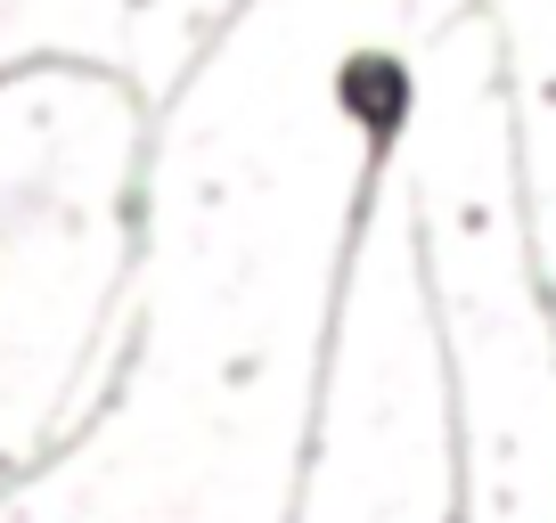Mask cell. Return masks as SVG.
Listing matches in <instances>:
<instances>
[{
	"label": "cell",
	"instance_id": "cell-1",
	"mask_svg": "<svg viewBox=\"0 0 556 523\" xmlns=\"http://www.w3.org/2000/svg\"><path fill=\"white\" fill-rule=\"evenodd\" d=\"M442 384H451V515L442 523H467V409H458V368H451V344H442Z\"/></svg>",
	"mask_w": 556,
	"mask_h": 523
},
{
	"label": "cell",
	"instance_id": "cell-2",
	"mask_svg": "<svg viewBox=\"0 0 556 523\" xmlns=\"http://www.w3.org/2000/svg\"><path fill=\"white\" fill-rule=\"evenodd\" d=\"M9 74H25V66H0V82H9Z\"/></svg>",
	"mask_w": 556,
	"mask_h": 523
},
{
	"label": "cell",
	"instance_id": "cell-3",
	"mask_svg": "<svg viewBox=\"0 0 556 523\" xmlns=\"http://www.w3.org/2000/svg\"><path fill=\"white\" fill-rule=\"evenodd\" d=\"M238 9H245V0H238Z\"/></svg>",
	"mask_w": 556,
	"mask_h": 523
}]
</instances>
